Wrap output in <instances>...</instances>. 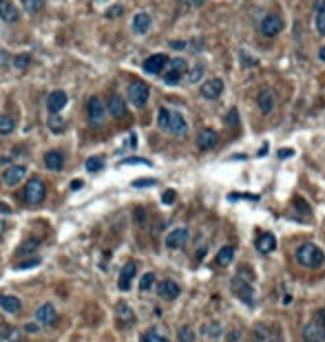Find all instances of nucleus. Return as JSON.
Segmentation results:
<instances>
[{
    "instance_id": "40",
    "label": "nucleus",
    "mask_w": 325,
    "mask_h": 342,
    "mask_svg": "<svg viewBox=\"0 0 325 342\" xmlns=\"http://www.w3.org/2000/svg\"><path fill=\"white\" fill-rule=\"evenodd\" d=\"M155 179H138V181H133V186L135 188H150V186H155Z\"/></svg>"
},
{
    "instance_id": "4",
    "label": "nucleus",
    "mask_w": 325,
    "mask_h": 342,
    "mask_svg": "<svg viewBox=\"0 0 325 342\" xmlns=\"http://www.w3.org/2000/svg\"><path fill=\"white\" fill-rule=\"evenodd\" d=\"M126 95H129V102L133 104V106L142 108L146 102H148V86L142 82V80H133V82L129 84V88H126Z\"/></svg>"
},
{
    "instance_id": "10",
    "label": "nucleus",
    "mask_w": 325,
    "mask_h": 342,
    "mask_svg": "<svg viewBox=\"0 0 325 342\" xmlns=\"http://www.w3.org/2000/svg\"><path fill=\"white\" fill-rule=\"evenodd\" d=\"M25 174H27L25 166H9V168L2 172V181H4V186L13 188V186H18V183L25 179Z\"/></svg>"
},
{
    "instance_id": "14",
    "label": "nucleus",
    "mask_w": 325,
    "mask_h": 342,
    "mask_svg": "<svg viewBox=\"0 0 325 342\" xmlns=\"http://www.w3.org/2000/svg\"><path fill=\"white\" fill-rule=\"evenodd\" d=\"M217 141H219V137H217V132L213 128H204V130H199V135H197V146H199L201 150H213L217 146Z\"/></svg>"
},
{
    "instance_id": "49",
    "label": "nucleus",
    "mask_w": 325,
    "mask_h": 342,
    "mask_svg": "<svg viewBox=\"0 0 325 342\" xmlns=\"http://www.w3.org/2000/svg\"><path fill=\"white\" fill-rule=\"evenodd\" d=\"M190 7H199V4H204V0H186Z\"/></svg>"
},
{
    "instance_id": "11",
    "label": "nucleus",
    "mask_w": 325,
    "mask_h": 342,
    "mask_svg": "<svg viewBox=\"0 0 325 342\" xmlns=\"http://www.w3.org/2000/svg\"><path fill=\"white\" fill-rule=\"evenodd\" d=\"M55 307L51 305V302H45V305H40L36 309V322L38 325H42V327H49V325H53L55 322Z\"/></svg>"
},
{
    "instance_id": "45",
    "label": "nucleus",
    "mask_w": 325,
    "mask_h": 342,
    "mask_svg": "<svg viewBox=\"0 0 325 342\" xmlns=\"http://www.w3.org/2000/svg\"><path fill=\"white\" fill-rule=\"evenodd\" d=\"M171 46H173V49H177V51H182V49H186V42H184V40H173L171 42Z\"/></svg>"
},
{
    "instance_id": "48",
    "label": "nucleus",
    "mask_w": 325,
    "mask_h": 342,
    "mask_svg": "<svg viewBox=\"0 0 325 342\" xmlns=\"http://www.w3.org/2000/svg\"><path fill=\"white\" fill-rule=\"evenodd\" d=\"M0 212H2V214H11V208H9L7 203H0Z\"/></svg>"
},
{
    "instance_id": "2",
    "label": "nucleus",
    "mask_w": 325,
    "mask_h": 342,
    "mask_svg": "<svg viewBox=\"0 0 325 342\" xmlns=\"http://www.w3.org/2000/svg\"><path fill=\"white\" fill-rule=\"evenodd\" d=\"M296 260H299L303 267L317 269V267H321V265L325 263V254H323V250L319 248V245L303 243L299 250H296Z\"/></svg>"
},
{
    "instance_id": "3",
    "label": "nucleus",
    "mask_w": 325,
    "mask_h": 342,
    "mask_svg": "<svg viewBox=\"0 0 325 342\" xmlns=\"http://www.w3.org/2000/svg\"><path fill=\"white\" fill-rule=\"evenodd\" d=\"M303 340L305 342H325V309H321L314 320H310L303 327Z\"/></svg>"
},
{
    "instance_id": "52",
    "label": "nucleus",
    "mask_w": 325,
    "mask_h": 342,
    "mask_svg": "<svg viewBox=\"0 0 325 342\" xmlns=\"http://www.w3.org/2000/svg\"><path fill=\"white\" fill-rule=\"evenodd\" d=\"M319 58H321V60H323V62H325V46H323V49H321V51H319Z\"/></svg>"
},
{
    "instance_id": "47",
    "label": "nucleus",
    "mask_w": 325,
    "mask_h": 342,
    "mask_svg": "<svg viewBox=\"0 0 325 342\" xmlns=\"http://www.w3.org/2000/svg\"><path fill=\"white\" fill-rule=\"evenodd\" d=\"M120 13H122V7H120V4H117V7L113 9L111 13H106V16H108V18H115V16H120Z\"/></svg>"
},
{
    "instance_id": "18",
    "label": "nucleus",
    "mask_w": 325,
    "mask_h": 342,
    "mask_svg": "<svg viewBox=\"0 0 325 342\" xmlns=\"http://www.w3.org/2000/svg\"><path fill=\"white\" fill-rule=\"evenodd\" d=\"M67 93L64 91H53L49 95V99H46V106H49L51 113H60L64 106H67Z\"/></svg>"
},
{
    "instance_id": "42",
    "label": "nucleus",
    "mask_w": 325,
    "mask_h": 342,
    "mask_svg": "<svg viewBox=\"0 0 325 342\" xmlns=\"http://www.w3.org/2000/svg\"><path fill=\"white\" fill-rule=\"evenodd\" d=\"M9 64H11V58H9V53L0 49V69H4V66H9Z\"/></svg>"
},
{
    "instance_id": "5",
    "label": "nucleus",
    "mask_w": 325,
    "mask_h": 342,
    "mask_svg": "<svg viewBox=\"0 0 325 342\" xmlns=\"http://www.w3.org/2000/svg\"><path fill=\"white\" fill-rule=\"evenodd\" d=\"M45 194H46V188H45V181L42 179H31L29 183L25 186V201L29 203V206H38V203L45 199Z\"/></svg>"
},
{
    "instance_id": "53",
    "label": "nucleus",
    "mask_w": 325,
    "mask_h": 342,
    "mask_svg": "<svg viewBox=\"0 0 325 342\" xmlns=\"http://www.w3.org/2000/svg\"><path fill=\"white\" fill-rule=\"evenodd\" d=\"M2 232H4V225H2V221H0V236H2Z\"/></svg>"
},
{
    "instance_id": "38",
    "label": "nucleus",
    "mask_w": 325,
    "mask_h": 342,
    "mask_svg": "<svg viewBox=\"0 0 325 342\" xmlns=\"http://www.w3.org/2000/svg\"><path fill=\"white\" fill-rule=\"evenodd\" d=\"M226 124L228 126H239V111L237 108H230L228 115H226Z\"/></svg>"
},
{
    "instance_id": "19",
    "label": "nucleus",
    "mask_w": 325,
    "mask_h": 342,
    "mask_svg": "<svg viewBox=\"0 0 325 342\" xmlns=\"http://www.w3.org/2000/svg\"><path fill=\"white\" fill-rule=\"evenodd\" d=\"M0 18L4 22H9V25L18 20V7L11 0H0Z\"/></svg>"
},
{
    "instance_id": "13",
    "label": "nucleus",
    "mask_w": 325,
    "mask_h": 342,
    "mask_svg": "<svg viewBox=\"0 0 325 342\" xmlns=\"http://www.w3.org/2000/svg\"><path fill=\"white\" fill-rule=\"evenodd\" d=\"M188 236H190V232H188L186 227H175V230H171V234L166 236V248H171V250L182 248V245L188 241Z\"/></svg>"
},
{
    "instance_id": "1",
    "label": "nucleus",
    "mask_w": 325,
    "mask_h": 342,
    "mask_svg": "<svg viewBox=\"0 0 325 342\" xmlns=\"http://www.w3.org/2000/svg\"><path fill=\"white\" fill-rule=\"evenodd\" d=\"M157 126L162 128V130L175 135V137H184L188 132V124H186V120H184V115L177 111H173V108H159Z\"/></svg>"
},
{
    "instance_id": "16",
    "label": "nucleus",
    "mask_w": 325,
    "mask_h": 342,
    "mask_svg": "<svg viewBox=\"0 0 325 342\" xmlns=\"http://www.w3.org/2000/svg\"><path fill=\"white\" fill-rule=\"evenodd\" d=\"M106 113H108V115H113L115 120H122V117L126 115V104H124V99H122L120 95H111V97H108Z\"/></svg>"
},
{
    "instance_id": "43",
    "label": "nucleus",
    "mask_w": 325,
    "mask_h": 342,
    "mask_svg": "<svg viewBox=\"0 0 325 342\" xmlns=\"http://www.w3.org/2000/svg\"><path fill=\"white\" fill-rule=\"evenodd\" d=\"M129 164H144V166H150V161H148V159H142V157H131V159L124 161V166H129Z\"/></svg>"
},
{
    "instance_id": "22",
    "label": "nucleus",
    "mask_w": 325,
    "mask_h": 342,
    "mask_svg": "<svg viewBox=\"0 0 325 342\" xmlns=\"http://www.w3.org/2000/svg\"><path fill=\"white\" fill-rule=\"evenodd\" d=\"M135 272H138V265L135 263H126V267L122 269V274H120V289L122 292H126V289L131 287V283H133V278H135Z\"/></svg>"
},
{
    "instance_id": "25",
    "label": "nucleus",
    "mask_w": 325,
    "mask_h": 342,
    "mask_svg": "<svg viewBox=\"0 0 325 342\" xmlns=\"http://www.w3.org/2000/svg\"><path fill=\"white\" fill-rule=\"evenodd\" d=\"M232 258H234V248L232 245H224V248L219 250V254H217V265H221V267H224V265H230L232 263Z\"/></svg>"
},
{
    "instance_id": "33",
    "label": "nucleus",
    "mask_w": 325,
    "mask_h": 342,
    "mask_svg": "<svg viewBox=\"0 0 325 342\" xmlns=\"http://www.w3.org/2000/svg\"><path fill=\"white\" fill-rule=\"evenodd\" d=\"M38 241L36 239H29V241H25V243H22V248H20V256H27V254H34V252L38 250Z\"/></svg>"
},
{
    "instance_id": "15",
    "label": "nucleus",
    "mask_w": 325,
    "mask_h": 342,
    "mask_svg": "<svg viewBox=\"0 0 325 342\" xmlns=\"http://www.w3.org/2000/svg\"><path fill=\"white\" fill-rule=\"evenodd\" d=\"M157 294L162 298H166V300H175V298L180 296V285H177L175 280L166 278V280H162V283L157 285Z\"/></svg>"
},
{
    "instance_id": "29",
    "label": "nucleus",
    "mask_w": 325,
    "mask_h": 342,
    "mask_svg": "<svg viewBox=\"0 0 325 342\" xmlns=\"http://www.w3.org/2000/svg\"><path fill=\"white\" fill-rule=\"evenodd\" d=\"M102 168H104V159H102V157H91V159H87L89 172H100Z\"/></svg>"
},
{
    "instance_id": "28",
    "label": "nucleus",
    "mask_w": 325,
    "mask_h": 342,
    "mask_svg": "<svg viewBox=\"0 0 325 342\" xmlns=\"http://www.w3.org/2000/svg\"><path fill=\"white\" fill-rule=\"evenodd\" d=\"M13 130H16V122L9 115H0V135H9Z\"/></svg>"
},
{
    "instance_id": "36",
    "label": "nucleus",
    "mask_w": 325,
    "mask_h": 342,
    "mask_svg": "<svg viewBox=\"0 0 325 342\" xmlns=\"http://www.w3.org/2000/svg\"><path fill=\"white\" fill-rule=\"evenodd\" d=\"M142 342H168L164 336H159L157 331H146V334L142 336Z\"/></svg>"
},
{
    "instance_id": "37",
    "label": "nucleus",
    "mask_w": 325,
    "mask_h": 342,
    "mask_svg": "<svg viewBox=\"0 0 325 342\" xmlns=\"http://www.w3.org/2000/svg\"><path fill=\"white\" fill-rule=\"evenodd\" d=\"M317 31L321 33V36H325V9H319L317 11Z\"/></svg>"
},
{
    "instance_id": "21",
    "label": "nucleus",
    "mask_w": 325,
    "mask_h": 342,
    "mask_svg": "<svg viewBox=\"0 0 325 342\" xmlns=\"http://www.w3.org/2000/svg\"><path fill=\"white\" fill-rule=\"evenodd\" d=\"M275 248H277V239L270 234V232H261V234L257 236V250L261 252V254H270Z\"/></svg>"
},
{
    "instance_id": "32",
    "label": "nucleus",
    "mask_w": 325,
    "mask_h": 342,
    "mask_svg": "<svg viewBox=\"0 0 325 342\" xmlns=\"http://www.w3.org/2000/svg\"><path fill=\"white\" fill-rule=\"evenodd\" d=\"M29 60H31V55L29 53H22V55H16L13 58V66H16L18 71H25L27 66H29Z\"/></svg>"
},
{
    "instance_id": "8",
    "label": "nucleus",
    "mask_w": 325,
    "mask_h": 342,
    "mask_svg": "<svg viewBox=\"0 0 325 342\" xmlns=\"http://www.w3.org/2000/svg\"><path fill=\"white\" fill-rule=\"evenodd\" d=\"M87 115H89V122L91 124H102L106 117V106L100 97H91L87 104Z\"/></svg>"
},
{
    "instance_id": "34",
    "label": "nucleus",
    "mask_w": 325,
    "mask_h": 342,
    "mask_svg": "<svg viewBox=\"0 0 325 342\" xmlns=\"http://www.w3.org/2000/svg\"><path fill=\"white\" fill-rule=\"evenodd\" d=\"M177 338H180V342H195V331H192L190 327H182Z\"/></svg>"
},
{
    "instance_id": "41",
    "label": "nucleus",
    "mask_w": 325,
    "mask_h": 342,
    "mask_svg": "<svg viewBox=\"0 0 325 342\" xmlns=\"http://www.w3.org/2000/svg\"><path fill=\"white\" fill-rule=\"evenodd\" d=\"M162 203H166V206L175 203V190H166V192L162 194Z\"/></svg>"
},
{
    "instance_id": "39",
    "label": "nucleus",
    "mask_w": 325,
    "mask_h": 342,
    "mask_svg": "<svg viewBox=\"0 0 325 342\" xmlns=\"http://www.w3.org/2000/svg\"><path fill=\"white\" fill-rule=\"evenodd\" d=\"M201 75H204V66H195V69H190V73H188V80L195 84L201 80Z\"/></svg>"
},
{
    "instance_id": "6",
    "label": "nucleus",
    "mask_w": 325,
    "mask_h": 342,
    "mask_svg": "<svg viewBox=\"0 0 325 342\" xmlns=\"http://www.w3.org/2000/svg\"><path fill=\"white\" fill-rule=\"evenodd\" d=\"M230 287H232L234 296L241 298L248 307L254 305V289H252V285L248 283V280H243L241 276H237V278H232V285H230Z\"/></svg>"
},
{
    "instance_id": "24",
    "label": "nucleus",
    "mask_w": 325,
    "mask_h": 342,
    "mask_svg": "<svg viewBox=\"0 0 325 342\" xmlns=\"http://www.w3.org/2000/svg\"><path fill=\"white\" fill-rule=\"evenodd\" d=\"M0 307L9 313H18L20 311V298L16 296H0Z\"/></svg>"
},
{
    "instance_id": "31",
    "label": "nucleus",
    "mask_w": 325,
    "mask_h": 342,
    "mask_svg": "<svg viewBox=\"0 0 325 342\" xmlns=\"http://www.w3.org/2000/svg\"><path fill=\"white\" fill-rule=\"evenodd\" d=\"M204 336H208V338H219L221 336V327L217 325V322H208V325H204Z\"/></svg>"
},
{
    "instance_id": "50",
    "label": "nucleus",
    "mask_w": 325,
    "mask_h": 342,
    "mask_svg": "<svg viewBox=\"0 0 325 342\" xmlns=\"http://www.w3.org/2000/svg\"><path fill=\"white\" fill-rule=\"evenodd\" d=\"M290 155H294V150H281L279 157H290Z\"/></svg>"
},
{
    "instance_id": "27",
    "label": "nucleus",
    "mask_w": 325,
    "mask_h": 342,
    "mask_svg": "<svg viewBox=\"0 0 325 342\" xmlns=\"http://www.w3.org/2000/svg\"><path fill=\"white\" fill-rule=\"evenodd\" d=\"M168 71H173V73H177V75H184L188 71V64H186V60H182V58H175V60H168Z\"/></svg>"
},
{
    "instance_id": "23",
    "label": "nucleus",
    "mask_w": 325,
    "mask_h": 342,
    "mask_svg": "<svg viewBox=\"0 0 325 342\" xmlns=\"http://www.w3.org/2000/svg\"><path fill=\"white\" fill-rule=\"evenodd\" d=\"M45 166L49 170H62V166H64L62 153H58V150H49V153L45 155Z\"/></svg>"
},
{
    "instance_id": "26",
    "label": "nucleus",
    "mask_w": 325,
    "mask_h": 342,
    "mask_svg": "<svg viewBox=\"0 0 325 342\" xmlns=\"http://www.w3.org/2000/svg\"><path fill=\"white\" fill-rule=\"evenodd\" d=\"M49 128L53 132H64V128H67V122H64V117H60V113H51Z\"/></svg>"
},
{
    "instance_id": "51",
    "label": "nucleus",
    "mask_w": 325,
    "mask_h": 342,
    "mask_svg": "<svg viewBox=\"0 0 325 342\" xmlns=\"http://www.w3.org/2000/svg\"><path fill=\"white\" fill-rule=\"evenodd\" d=\"M80 188H82V181H73L71 183V190H80Z\"/></svg>"
},
{
    "instance_id": "7",
    "label": "nucleus",
    "mask_w": 325,
    "mask_h": 342,
    "mask_svg": "<svg viewBox=\"0 0 325 342\" xmlns=\"http://www.w3.org/2000/svg\"><path fill=\"white\" fill-rule=\"evenodd\" d=\"M281 29H283V20H281V16H277V13H268V16L261 20V25H259V31H261L266 38H275Z\"/></svg>"
},
{
    "instance_id": "20",
    "label": "nucleus",
    "mask_w": 325,
    "mask_h": 342,
    "mask_svg": "<svg viewBox=\"0 0 325 342\" xmlns=\"http://www.w3.org/2000/svg\"><path fill=\"white\" fill-rule=\"evenodd\" d=\"M257 104H259V111H261L263 115L272 113V108H275V93H272L270 88L261 91L259 93V97H257Z\"/></svg>"
},
{
    "instance_id": "46",
    "label": "nucleus",
    "mask_w": 325,
    "mask_h": 342,
    "mask_svg": "<svg viewBox=\"0 0 325 342\" xmlns=\"http://www.w3.org/2000/svg\"><path fill=\"white\" fill-rule=\"evenodd\" d=\"M34 265H38V258L25 260V263H20V265H18V267H20V269H29V267H34Z\"/></svg>"
},
{
    "instance_id": "35",
    "label": "nucleus",
    "mask_w": 325,
    "mask_h": 342,
    "mask_svg": "<svg viewBox=\"0 0 325 342\" xmlns=\"http://www.w3.org/2000/svg\"><path fill=\"white\" fill-rule=\"evenodd\" d=\"M153 283H155V274L153 272L144 274L142 280H139V289H142V292H148V289L153 287Z\"/></svg>"
},
{
    "instance_id": "12",
    "label": "nucleus",
    "mask_w": 325,
    "mask_h": 342,
    "mask_svg": "<svg viewBox=\"0 0 325 342\" xmlns=\"http://www.w3.org/2000/svg\"><path fill=\"white\" fill-rule=\"evenodd\" d=\"M166 64H168L166 55H164V53H155V55H150L148 60H144V71H146V73L157 75V73H162V71L166 69Z\"/></svg>"
},
{
    "instance_id": "17",
    "label": "nucleus",
    "mask_w": 325,
    "mask_h": 342,
    "mask_svg": "<svg viewBox=\"0 0 325 342\" xmlns=\"http://www.w3.org/2000/svg\"><path fill=\"white\" fill-rule=\"evenodd\" d=\"M150 25H153V20H150V16H148V13H144V11L135 13L133 22H131V27H133V31L138 33V36H144V33H148Z\"/></svg>"
},
{
    "instance_id": "9",
    "label": "nucleus",
    "mask_w": 325,
    "mask_h": 342,
    "mask_svg": "<svg viewBox=\"0 0 325 342\" xmlns=\"http://www.w3.org/2000/svg\"><path fill=\"white\" fill-rule=\"evenodd\" d=\"M224 93V80L221 78H210L201 84V97L204 99H217Z\"/></svg>"
},
{
    "instance_id": "30",
    "label": "nucleus",
    "mask_w": 325,
    "mask_h": 342,
    "mask_svg": "<svg viewBox=\"0 0 325 342\" xmlns=\"http://www.w3.org/2000/svg\"><path fill=\"white\" fill-rule=\"evenodd\" d=\"M20 4L27 13H38L42 9V0H20Z\"/></svg>"
},
{
    "instance_id": "44",
    "label": "nucleus",
    "mask_w": 325,
    "mask_h": 342,
    "mask_svg": "<svg viewBox=\"0 0 325 342\" xmlns=\"http://www.w3.org/2000/svg\"><path fill=\"white\" fill-rule=\"evenodd\" d=\"M294 206H296V208H299V210H301V212H303V214H308V212H310L308 203H305V201H303V199H294Z\"/></svg>"
}]
</instances>
